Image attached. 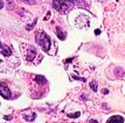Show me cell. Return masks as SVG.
Segmentation results:
<instances>
[{"label": "cell", "mask_w": 125, "mask_h": 123, "mask_svg": "<svg viewBox=\"0 0 125 123\" xmlns=\"http://www.w3.org/2000/svg\"><path fill=\"white\" fill-rule=\"evenodd\" d=\"M115 74H116V77H117V78H122V77L124 75V71L118 67V69H116V71H115Z\"/></svg>", "instance_id": "9"}, {"label": "cell", "mask_w": 125, "mask_h": 123, "mask_svg": "<svg viewBox=\"0 0 125 123\" xmlns=\"http://www.w3.org/2000/svg\"><path fill=\"white\" fill-rule=\"evenodd\" d=\"M89 123H97V121H96V120H90Z\"/></svg>", "instance_id": "15"}, {"label": "cell", "mask_w": 125, "mask_h": 123, "mask_svg": "<svg viewBox=\"0 0 125 123\" xmlns=\"http://www.w3.org/2000/svg\"><path fill=\"white\" fill-rule=\"evenodd\" d=\"M35 56H36V51H35V49L33 48V47H29L28 50H27V56H26L27 62H32L33 59L35 58Z\"/></svg>", "instance_id": "4"}, {"label": "cell", "mask_w": 125, "mask_h": 123, "mask_svg": "<svg viewBox=\"0 0 125 123\" xmlns=\"http://www.w3.org/2000/svg\"><path fill=\"white\" fill-rule=\"evenodd\" d=\"M106 123H124V117H122V116H112V117H110Z\"/></svg>", "instance_id": "5"}, {"label": "cell", "mask_w": 125, "mask_h": 123, "mask_svg": "<svg viewBox=\"0 0 125 123\" xmlns=\"http://www.w3.org/2000/svg\"><path fill=\"white\" fill-rule=\"evenodd\" d=\"M36 22H38V20L35 19V20H34V22H33L31 26H27V30H32L33 28H34V26H35V23H36Z\"/></svg>", "instance_id": "12"}, {"label": "cell", "mask_w": 125, "mask_h": 123, "mask_svg": "<svg viewBox=\"0 0 125 123\" xmlns=\"http://www.w3.org/2000/svg\"><path fill=\"white\" fill-rule=\"evenodd\" d=\"M0 92H1V96H2L4 99H10V98H11V91H10V88L6 86L5 82H2V84L0 85Z\"/></svg>", "instance_id": "3"}, {"label": "cell", "mask_w": 125, "mask_h": 123, "mask_svg": "<svg viewBox=\"0 0 125 123\" xmlns=\"http://www.w3.org/2000/svg\"><path fill=\"white\" fill-rule=\"evenodd\" d=\"M56 33H57V36H59V38H60V40H62V41H64V40H65V34L62 32V29H61L60 27H56Z\"/></svg>", "instance_id": "8"}, {"label": "cell", "mask_w": 125, "mask_h": 123, "mask_svg": "<svg viewBox=\"0 0 125 123\" xmlns=\"http://www.w3.org/2000/svg\"><path fill=\"white\" fill-rule=\"evenodd\" d=\"M36 42L39 43V45L42 48L43 51H48L50 48V38L46 33H40L39 35H36Z\"/></svg>", "instance_id": "2"}, {"label": "cell", "mask_w": 125, "mask_h": 123, "mask_svg": "<svg viewBox=\"0 0 125 123\" xmlns=\"http://www.w3.org/2000/svg\"><path fill=\"white\" fill-rule=\"evenodd\" d=\"M90 87L93 88L94 91H97V82L96 81H91L90 82Z\"/></svg>", "instance_id": "11"}, {"label": "cell", "mask_w": 125, "mask_h": 123, "mask_svg": "<svg viewBox=\"0 0 125 123\" xmlns=\"http://www.w3.org/2000/svg\"><path fill=\"white\" fill-rule=\"evenodd\" d=\"M23 2H26V4H29V5H34L35 4V0H22Z\"/></svg>", "instance_id": "13"}, {"label": "cell", "mask_w": 125, "mask_h": 123, "mask_svg": "<svg viewBox=\"0 0 125 123\" xmlns=\"http://www.w3.org/2000/svg\"><path fill=\"white\" fill-rule=\"evenodd\" d=\"M74 4H76V5L81 6V7H84L85 6V2H84V0H71Z\"/></svg>", "instance_id": "10"}, {"label": "cell", "mask_w": 125, "mask_h": 123, "mask_svg": "<svg viewBox=\"0 0 125 123\" xmlns=\"http://www.w3.org/2000/svg\"><path fill=\"white\" fill-rule=\"evenodd\" d=\"M1 52H2V55L4 56H11V54H12V50H11V48L10 47H7L6 44H1Z\"/></svg>", "instance_id": "6"}, {"label": "cell", "mask_w": 125, "mask_h": 123, "mask_svg": "<svg viewBox=\"0 0 125 123\" xmlns=\"http://www.w3.org/2000/svg\"><path fill=\"white\" fill-rule=\"evenodd\" d=\"M35 81L39 82V84H41V85H46L47 84V80H46V78L42 77V75H36L35 77Z\"/></svg>", "instance_id": "7"}, {"label": "cell", "mask_w": 125, "mask_h": 123, "mask_svg": "<svg viewBox=\"0 0 125 123\" xmlns=\"http://www.w3.org/2000/svg\"><path fill=\"white\" fill-rule=\"evenodd\" d=\"M74 6L71 0H53V7L61 13H67Z\"/></svg>", "instance_id": "1"}, {"label": "cell", "mask_w": 125, "mask_h": 123, "mask_svg": "<svg viewBox=\"0 0 125 123\" xmlns=\"http://www.w3.org/2000/svg\"><path fill=\"white\" fill-rule=\"evenodd\" d=\"M80 115H81V114H80V113H76V114H70V115H69V117H78V116H80Z\"/></svg>", "instance_id": "14"}]
</instances>
